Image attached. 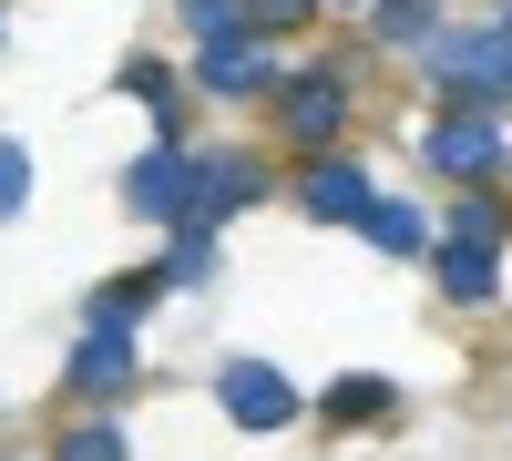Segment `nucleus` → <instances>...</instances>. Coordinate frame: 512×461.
<instances>
[{
  "label": "nucleus",
  "instance_id": "obj_3",
  "mask_svg": "<svg viewBox=\"0 0 512 461\" xmlns=\"http://www.w3.org/2000/svg\"><path fill=\"white\" fill-rule=\"evenodd\" d=\"M123 205H134L144 226H185V216H195V154H185V144L134 154V164H123Z\"/></svg>",
  "mask_w": 512,
  "mask_h": 461
},
{
  "label": "nucleus",
  "instance_id": "obj_1",
  "mask_svg": "<svg viewBox=\"0 0 512 461\" xmlns=\"http://www.w3.org/2000/svg\"><path fill=\"white\" fill-rule=\"evenodd\" d=\"M431 72H441V103L502 113L512 103V11H492L472 31H431Z\"/></svg>",
  "mask_w": 512,
  "mask_h": 461
},
{
  "label": "nucleus",
  "instance_id": "obj_10",
  "mask_svg": "<svg viewBox=\"0 0 512 461\" xmlns=\"http://www.w3.org/2000/svg\"><path fill=\"white\" fill-rule=\"evenodd\" d=\"M318 421H338V431H379V421H400V390L369 380V369H349V380L318 390Z\"/></svg>",
  "mask_w": 512,
  "mask_h": 461
},
{
  "label": "nucleus",
  "instance_id": "obj_7",
  "mask_svg": "<svg viewBox=\"0 0 512 461\" xmlns=\"http://www.w3.org/2000/svg\"><path fill=\"white\" fill-rule=\"evenodd\" d=\"M502 164V134H492V113H472V103H451L441 123H431V175H492Z\"/></svg>",
  "mask_w": 512,
  "mask_h": 461
},
{
  "label": "nucleus",
  "instance_id": "obj_13",
  "mask_svg": "<svg viewBox=\"0 0 512 461\" xmlns=\"http://www.w3.org/2000/svg\"><path fill=\"white\" fill-rule=\"evenodd\" d=\"M216 277V226H175V257H164V287H205Z\"/></svg>",
  "mask_w": 512,
  "mask_h": 461
},
{
  "label": "nucleus",
  "instance_id": "obj_11",
  "mask_svg": "<svg viewBox=\"0 0 512 461\" xmlns=\"http://www.w3.org/2000/svg\"><path fill=\"white\" fill-rule=\"evenodd\" d=\"M441 287H451L461 308H482L492 287H502V267H492V236H482V226H451V236H441Z\"/></svg>",
  "mask_w": 512,
  "mask_h": 461
},
{
  "label": "nucleus",
  "instance_id": "obj_9",
  "mask_svg": "<svg viewBox=\"0 0 512 461\" xmlns=\"http://www.w3.org/2000/svg\"><path fill=\"white\" fill-rule=\"evenodd\" d=\"M338 123H349V82H338V72L287 82V134L297 144H338Z\"/></svg>",
  "mask_w": 512,
  "mask_h": 461
},
{
  "label": "nucleus",
  "instance_id": "obj_4",
  "mask_svg": "<svg viewBox=\"0 0 512 461\" xmlns=\"http://www.w3.org/2000/svg\"><path fill=\"white\" fill-rule=\"evenodd\" d=\"M216 410H226L236 431H287L297 421V380H277L267 359H226L216 369Z\"/></svg>",
  "mask_w": 512,
  "mask_h": 461
},
{
  "label": "nucleus",
  "instance_id": "obj_16",
  "mask_svg": "<svg viewBox=\"0 0 512 461\" xmlns=\"http://www.w3.org/2000/svg\"><path fill=\"white\" fill-rule=\"evenodd\" d=\"M185 31H195V41H236V31H256V21H246V0H185Z\"/></svg>",
  "mask_w": 512,
  "mask_h": 461
},
{
  "label": "nucleus",
  "instance_id": "obj_20",
  "mask_svg": "<svg viewBox=\"0 0 512 461\" xmlns=\"http://www.w3.org/2000/svg\"><path fill=\"white\" fill-rule=\"evenodd\" d=\"M308 11H318V0H246L256 31H287V21H308Z\"/></svg>",
  "mask_w": 512,
  "mask_h": 461
},
{
  "label": "nucleus",
  "instance_id": "obj_15",
  "mask_svg": "<svg viewBox=\"0 0 512 461\" xmlns=\"http://www.w3.org/2000/svg\"><path fill=\"white\" fill-rule=\"evenodd\" d=\"M154 287H164V267H154V277H113V287H93V318H144Z\"/></svg>",
  "mask_w": 512,
  "mask_h": 461
},
{
  "label": "nucleus",
  "instance_id": "obj_18",
  "mask_svg": "<svg viewBox=\"0 0 512 461\" xmlns=\"http://www.w3.org/2000/svg\"><path fill=\"white\" fill-rule=\"evenodd\" d=\"M123 93L154 103V113H175V72H164V62H123Z\"/></svg>",
  "mask_w": 512,
  "mask_h": 461
},
{
  "label": "nucleus",
  "instance_id": "obj_12",
  "mask_svg": "<svg viewBox=\"0 0 512 461\" xmlns=\"http://www.w3.org/2000/svg\"><path fill=\"white\" fill-rule=\"evenodd\" d=\"M359 236L379 246V257H410V246H420V236H431V226H420V216H410V205H390V195H379V205H369V216H359Z\"/></svg>",
  "mask_w": 512,
  "mask_h": 461
},
{
  "label": "nucleus",
  "instance_id": "obj_2",
  "mask_svg": "<svg viewBox=\"0 0 512 461\" xmlns=\"http://www.w3.org/2000/svg\"><path fill=\"white\" fill-rule=\"evenodd\" d=\"M134 380H144L134 318H82V339H72V359H62V390H82V400H123Z\"/></svg>",
  "mask_w": 512,
  "mask_h": 461
},
{
  "label": "nucleus",
  "instance_id": "obj_19",
  "mask_svg": "<svg viewBox=\"0 0 512 461\" xmlns=\"http://www.w3.org/2000/svg\"><path fill=\"white\" fill-rule=\"evenodd\" d=\"M21 195H31V154L0 134V216H21Z\"/></svg>",
  "mask_w": 512,
  "mask_h": 461
},
{
  "label": "nucleus",
  "instance_id": "obj_8",
  "mask_svg": "<svg viewBox=\"0 0 512 461\" xmlns=\"http://www.w3.org/2000/svg\"><path fill=\"white\" fill-rule=\"evenodd\" d=\"M195 82H205L216 103H246V93H267V82H277V62H267V41H256V31H236V41H205Z\"/></svg>",
  "mask_w": 512,
  "mask_h": 461
},
{
  "label": "nucleus",
  "instance_id": "obj_5",
  "mask_svg": "<svg viewBox=\"0 0 512 461\" xmlns=\"http://www.w3.org/2000/svg\"><path fill=\"white\" fill-rule=\"evenodd\" d=\"M267 195V164L256 154H195V216L185 226H226L236 205H256Z\"/></svg>",
  "mask_w": 512,
  "mask_h": 461
},
{
  "label": "nucleus",
  "instance_id": "obj_14",
  "mask_svg": "<svg viewBox=\"0 0 512 461\" xmlns=\"http://www.w3.org/2000/svg\"><path fill=\"white\" fill-rule=\"evenodd\" d=\"M369 31L379 41H431V0H369Z\"/></svg>",
  "mask_w": 512,
  "mask_h": 461
},
{
  "label": "nucleus",
  "instance_id": "obj_17",
  "mask_svg": "<svg viewBox=\"0 0 512 461\" xmlns=\"http://www.w3.org/2000/svg\"><path fill=\"white\" fill-rule=\"evenodd\" d=\"M52 461H123V431H113V421H82V431H72Z\"/></svg>",
  "mask_w": 512,
  "mask_h": 461
},
{
  "label": "nucleus",
  "instance_id": "obj_6",
  "mask_svg": "<svg viewBox=\"0 0 512 461\" xmlns=\"http://www.w3.org/2000/svg\"><path fill=\"white\" fill-rule=\"evenodd\" d=\"M297 205H308L318 226H359L369 205H379V185H369V164H349V154H318V164H308V185H297Z\"/></svg>",
  "mask_w": 512,
  "mask_h": 461
}]
</instances>
